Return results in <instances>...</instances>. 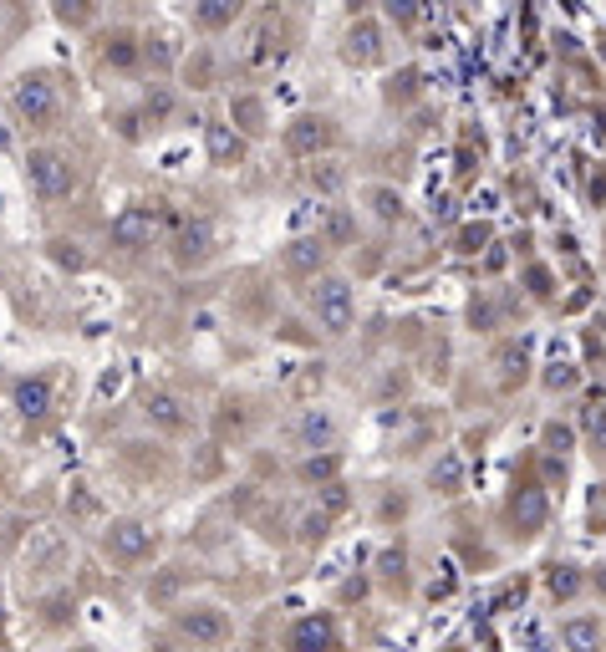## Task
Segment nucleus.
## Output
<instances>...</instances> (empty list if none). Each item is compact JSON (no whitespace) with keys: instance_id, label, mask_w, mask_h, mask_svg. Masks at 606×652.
<instances>
[{"instance_id":"obj_42","label":"nucleus","mask_w":606,"mask_h":652,"mask_svg":"<svg viewBox=\"0 0 606 652\" xmlns=\"http://www.w3.org/2000/svg\"><path fill=\"white\" fill-rule=\"evenodd\" d=\"M449 652H464V647H449Z\"/></svg>"},{"instance_id":"obj_4","label":"nucleus","mask_w":606,"mask_h":652,"mask_svg":"<svg viewBox=\"0 0 606 652\" xmlns=\"http://www.w3.org/2000/svg\"><path fill=\"white\" fill-rule=\"evenodd\" d=\"M174 632L194 647H225L235 637V617L219 602H179L174 607Z\"/></svg>"},{"instance_id":"obj_40","label":"nucleus","mask_w":606,"mask_h":652,"mask_svg":"<svg viewBox=\"0 0 606 652\" xmlns=\"http://www.w3.org/2000/svg\"><path fill=\"white\" fill-rule=\"evenodd\" d=\"M586 581H591V586H596V591H606V566H596V571H591V576H586Z\"/></svg>"},{"instance_id":"obj_28","label":"nucleus","mask_w":606,"mask_h":652,"mask_svg":"<svg viewBox=\"0 0 606 652\" xmlns=\"http://www.w3.org/2000/svg\"><path fill=\"white\" fill-rule=\"evenodd\" d=\"M326 520H332V515H301V525H296V540H301V546H321V540H326Z\"/></svg>"},{"instance_id":"obj_3","label":"nucleus","mask_w":606,"mask_h":652,"mask_svg":"<svg viewBox=\"0 0 606 652\" xmlns=\"http://www.w3.org/2000/svg\"><path fill=\"white\" fill-rule=\"evenodd\" d=\"M311 316L326 337H347L357 326V286L337 270H326L321 281H311Z\"/></svg>"},{"instance_id":"obj_22","label":"nucleus","mask_w":606,"mask_h":652,"mask_svg":"<svg viewBox=\"0 0 606 652\" xmlns=\"http://www.w3.org/2000/svg\"><path fill=\"white\" fill-rule=\"evenodd\" d=\"M306 184L316 189V194H342V184H347V169H342V158H316L311 169H306Z\"/></svg>"},{"instance_id":"obj_18","label":"nucleus","mask_w":606,"mask_h":652,"mask_svg":"<svg viewBox=\"0 0 606 652\" xmlns=\"http://www.w3.org/2000/svg\"><path fill=\"white\" fill-rule=\"evenodd\" d=\"M230 123H235L245 138H265V128H270L265 97H255V92H235V97H230Z\"/></svg>"},{"instance_id":"obj_20","label":"nucleus","mask_w":606,"mask_h":652,"mask_svg":"<svg viewBox=\"0 0 606 652\" xmlns=\"http://www.w3.org/2000/svg\"><path fill=\"white\" fill-rule=\"evenodd\" d=\"M428 489H433V495H444V500L464 495V459L459 454H438L428 464Z\"/></svg>"},{"instance_id":"obj_16","label":"nucleus","mask_w":606,"mask_h":652,"mask_svg":"<svg viewBox=\"0 0 606 652\" xmlns=\"http://www.w3.org/2000/svg\"><path fill=\"white\" fill-rule=\"evenodd\" d=\"M561 647L566 652H601L606 647V622L596 612H576L561 622Z\"/></svg>"},{"instance_id":"obj_7","label":"nucleus","mask_w":606,"mask_h":652,"mask_svg":"<svg viewBox=\"0 0 606 652\" xmlns=\"http://www.w3.org/2000/svg\"><path fill=\"white\" fill-rule=\"evenodd\" d=\"M214 250H219V230H214V220H204V214L184 220V225L174 230V240H169V255H174L179 270H199V265H209Z\"/></svg>"},{"instance_id":"obj_10","label":"nucleus","mask_w":606,"mask_h":652,"mask_svg":"<svg viewBox=\"0 0 606 652\" xmlns=\"http://www.w3.org/2000/svg\"><path fill=\"white\" fill-rule=\"evenodd\" d=\"M245 153H250V138L230 118H209L204 123V158L214 163V169H240Z\"/></svg>"},{"instance_id":"obj_1","label":"nucleus","mask_w":606,"mask_h":652,"mask_svg":"<svg viewBox=\"0 0 606 652\" xmlns=\"http://www.w3.org/2000/svg\"><path fill=\"white\" fill-rule=\"evenodd\" d=\"M77 184H82V174H77L72 153L51 148V143L26 148V189H31L41 204H62V199H72Z\"/></svg>"},{"instance_id":"obj_37","label":"nucleus","mask_w":606,"mask_h":652,"mask_svg":"<svg viewBox=\"0 0 606 652\" xmlns=\"http://www.w3.org/2000/svg\"><path fill=\"white\" fill-rule=\"evenodd\" d=\"M403 546H388V551H382V576H403Z\"/></svg>"},{"instance_id":"obj_24","label":"nucleus","mask_w":606,"mask_h":652,"mask_svg":"<svg viewBox=\"0 0 606 652\" xmlns=\"http://www.w3.org/2000/svg\"><path fill=\"white\" fill-rule=\"evenodd\" d=\"M240 21V0H209V6H194V26L199 31H225Z\"/></svg>"},{"instance_id":"obj_8","label":"nucleus","mask_w":606,"mask_h":652,"mask_svg":"<svg viewBox=\"0 0 606 652\" xmlns=\"http://www.w3.org/2000/svg\"><path fill=\"white\" fill-rule=\"evenodd\" d=\"M158 240V209L153 204H128L113 225H107V245L123 250V255H138Z\"/></svg>"},{"instance_id":"obj_21","label":"nucleus","mask_w":606,"mask_h":652,"mask_svg":"<svg viewBox=\"0 0 606 652\" xmlns=\"http://www.w3.org/2000/svg\"><path fill=\"white\" fill-rule=\"evenodd\" d=\"M545 591H550V602H576V596L586 591V576H581V566H571V561L545 566Z\"/></svg>"},{"instance_id":"obj_19","label":"nucleus","mask_w":606,"mask_h":652,"mask_svg":"<svg viewBox=\"0 0 606 652\" xmlns=\"http://www.w3.org/2000/svg\"><path fill=\"white\" fill-rule=\"evenodd\" d=\"M296 439H301L311 454H316V449L326 454V449L337 444V418H332V413H321V408H306L301 423H296Z\"/></svg>"},{"instance_id":"obj_30","label":"nucleus","mask_w":606,"mask_h":652,"mask_svg":"<svg viewBox=\"0 0 606 652\" xmlns=\"http://www.w3.org/2000/svg\"><path fill=\"white\" fill-rule=\"evenodd\" d=\"M484 245H489V225H464V230H459V240H454V250H459V255H479Z\"/></svg>"},{"instance_id":"obj_29","label":"nucleus","mask_w":606,"mask_h":652,"mask_svg":"<svg viewBox=\"0 0 606 652\" xmlns=\"http://www.w3.org/2000/svg\"><path fill=\"white\" fill-rule=\"evenodd\" d=\"M51 260H57L62 270H82V265H87V255L77 250V240H62V235L51 240Z\"/></svg>"},{"instance_id":"obj_2","label":"nucleus","mask_w":606,"mask_h":652,"mask_svg":"<svg viewBox=\"0 0 606 652\" xmlns=\"http://www.w3.org/2000/svg\"><path fill=\"white\" fill-rule=\"evenodd\" d=\"M11 113L21 128L31 133H46V128H57L62 118V92L57 82H51V72H21L16 87H11Z\"/></svg>"},{"instance_id":"obj_27","label":"nucleus","mask_w":606,"mask_h":652,"mask_svg":"<svg viewBox=\"0 0 606 652\" xmlns=\"http://www.w3.org/2000/svg\"><path fill=\"white\" fill-rule=\"evenodd\" d=\"M576 383H581V372H576L571 362H550V367H545V388H550V393H571Z\"/></svg>"},{"instance_id":"obj_5","label":"nucleus","mask_w":606,"mask_h":652,"mask_svg":"<svg viewBox=\"0 0 606 652\" xmlns=\"http://www.w3.org/2000/svg\"><path fill=\"white\" fill-rule=\"evenodd\" d=\"M102 551L118 566H143L148 556H158V530L143 525V520H113L102 535Z\"/></svg>"},{"instance_id":"obj_33","label":"nucleus","mask_w":606,"mask_h":652,"mask_svg":"<svg viewBox=\"0 0 606 652\" xmlns=\"http://www.w3.org/2000/svg\"><path fill=\"white\" fill-rule=\"evenodd\" d=\"M571 444H576V433H571V428H561V423H550V428H545V449H550V454H571Z\"/></svg>"},{"instance_id":"obj_15","label":"nucleus","mask_w":606,"mask_h":652,"mask_svg":"<svg viewBox=\"0 0 606 652\" xmlns=\"http://www.w3.org/2000/svg\"><path fill=\"white\" fill-rule=\"evenodd\" d=\"M494 377H500V388L505 393H515V388H525L530 383V342H520V337H510V342H500L494 347Z\"/></svg>"},{"instance_id":"obj_14","label":"nucleus","mask_w":606,"mask_h":652,"mask_svg":"<svg viewBox=\"0 0 606 652\" xmlns=\"http://www.w3.org/2000/svg\"><path fill=\"white\" fill-rule=\"evenodd\" d=\"M143 418H148L158 433H184V428H189V408H184V398L169 393V388H148V393H143Z\"/></svg>"},{"instance_id":"obj_41","label":"nucleus","mask_w":606,"mask_h":652,"mask_svg":"<svg viewBox=\"0 0 606 652\" xmlns=\"http://www.w3.org/2000/svg\"><path fill=\"white\" fill-rule=\"evenodd\" d=\"M72 652H97V647H72Z\"/></svg>"},{"instance_id":"obj_25","label":"nucleus","mask_w":606,"mask_h":652,"mask_svg":"<svg viewBox=\"0 0 606 652\" xmlns=\"http://www.w3.org/2000/svg\"><path fill=\"white\" fill-rule=\"evenodd\" d=\"M337 469H342V459H337L332 449H326V454H306V459L296 464V474H301L306 484H321V489L337 484Z\"/></svg>"},{"instance_id":"obj_13","label":"nucleus","mask_w":606,"mask_h":652,"mask_svg":"<svg viewBox=\"0 0 606 652\" xmlns=\"http://www.w3.org/2000/svg\"><path fill=\"white\" fill-rule=\"evenodd\" d=\"M510 520H515V535L520 540H535L550 520V500H545V489L540 484H515V495H510Z\"/></svg>"},{"instance_id":"obj_31","label":"nucleus","mask_w":606,"mask_h":652,"mask_svg":"<svg viewBox=\"0 0 606 652\" xmlns=\"http://www.w3.org/2000/svg\"><path fill=\"white\" fill-rule=\"evenodd\" d=\"M581 428L591 433L596 444H606V403H591V408L581 413Z\"/></svg>"},{"instance_id":"obj_39","label":"nucleus","mask_w":606,"mask_h":652,"mask_svg":"<svg viewBox=\"0 0 606 652\" xmlns=\"http://www.w3.org/2000/svg\"><path fill=\"white\" fill-rule=\"evenodd\" d=\"M591 204H596V209L606 204V174H596V179H591Z\"/></svg>"},{"instance_id":"obj_26","label":"nucleus","mask_w":606,"mask_h":652,"mask_svg":"<svg viewBox=\"0 0 606 652\" xmlns=\"http://www.w3.org/2000/svg\"><path fill=\"white\" fill-rule=\"evenodd\" d=\"M102 57L113 62V67H133V62H138V41H133V31H118V36H107Z\"/></svg>"},{"instance_id":"obj_9","label":"nucleus","mask_w":606,"mask_h":652,"mask_svg":"<svg viewBox=\"0 0 606 652\" xmlns=\"http://www.w3.org/2000/svg\"><path fill=\"white\" fill-rule=\"evenodd\" d=\"M337 647H342V632L332 612H306L286 632V652H337Z\"/></svg>"},{"instance_id":"obj_32","label":"nucleus","mask_w":606,"mask_h":652,"mask_svg":"<svg viewBox=\"0 0 606 652\" xmlns=\"http://www.w3.org/2000/svg\"><path fill=\"white\" fill-rule=\"evenodd\" d=\"M469 321H474V332H489V326H494V301H489V296H474V301H469Z\"/></svg>"},{"instance_id":"obj_34","label":"nucleus","mask_w":606,"mask_h":652,"mask_svg":"<svg viewBox=\"0 0 606 652\" xmlns=\"http://www.w3.org/2000/svg\"><path fill=\"white\" fill-rule=\"evenodd\" d=\"M342 505H347V484L337 479V484H326V489H321V515H337Z\"/></svg>"},{"instance_id":"obj_11","label":"nucleus","mask_w":606,"mask_h":652,"mask_svg":"<svg viewBox=\"0 0 606 652\" xmlns=\"http://www.w3.org/2000/svg\"><path fill=\"white\" fill-rule=\"evenodd\" d=\"M326 260H332V245H326L321 235H296L281 250L286 276H296V281H321L326 276Z\"/></svg>"},{"instance_id":"obj_35","label":"nucleus","mask_w":606,"mask_h":652,"mask_svg":"<svg viewBox=\"0 0 606 652\" xmlns=\"http://www.w3.org/2000/svg\"><path fill=\"white\" fill-rule=\"evenodd\" d=\"M525 281H530V296H535V301H550V270H545V265H530Z\"/></svg>"},{"instance_id":"obj_36","label":"nucleus","mask_w":606,"mask_h":652,"mask_svg":"<svg viewBox=\"0 0 606 652\" xmlns=\"http://www.w3.org/2000/svg\"><path fill=\"white\" fill-rule=\"evenodd\" d=\"M169 113H174V97L163 92V87H158V92H148V118L158 123V118H169Z\"/></svg>"},{"instance_id":"obj_23","label":"nucleus","mask_w":606,"mask_h":652,"mask_svg":"<svg viewBox=\"0 0 606 652\" xmlns=\"http://www.w3.org/2000/svg\"><path fill=\"white\" fill-rule=\"evenodd\" d=\"M362 199H367V209L377 214L382 225L403 220V194H398V189H388V184H367V189H362Z\"/></svg>"},{"instance_id":"obj_12","label":"nucleus","mask_w":606,"mask_h":652,"mask_svg":"<svg viewBox=\"0 0 606 652\" xmlns=\"http://www.w3.org/2000/svg\"><path fill=\"white\" fill-rule=\"evenodd\" d=\"M342 57H347L352 67H377L382 57H388V36H382V26H377L372 16H357V21L347 26Z\"/></svg>"},{"instance_id":"obj_6","label":"nucleus","mask_w":606,"mask_h":652,"mask_svg":"<svg viewBox=\"0 0 606 652\" xmlns=\"http://www.w3.org/2000/svg\"><path fill=\"white\" fill-rule=\"evenodd\" d=\"M281 138H286V153H291V158L316 163V158L332 153V143H337V123L326 118V113H296V118L286 123Z\"/></svg>"},{"instance_id":"obj_17","label":"nucleus","mask_w":606,"mask_h":652,"mask_svg":"<svg viewBox=\"0 0 606 652\" xmlns=\"http://www.w3.org/2000/svg\"><path fill=\"white\" fill-rule=\"evenodd\" d=\"M11 403H16V413L26 423H41L51 413V383L46 377H21V383L11 388Z\"/></svg>"},{"instance_id":"obj_38","label":"nucleus","mask_w":606,"mask_h":652,"mask_svg":"<svg viewBox=\"0 0 606 652\" xmlns=\"http://www.w3.org/2000/svg\"><path fill=\"white\" fill-rule=\"evenodd\" d=\"M423 11H413V6H388V21H398V26H413Z\"/></svg>"}]
</instances>
